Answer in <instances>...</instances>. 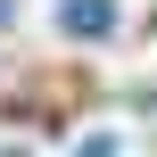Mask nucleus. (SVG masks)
Wrapping results in <instances>:
<instances>
[{
  "mask_svg": "<svg viewBox=\"0 0 157 157\" xmlns=\"http://www.w3.org/2000/svg\"><path fill=\"white\" fill-rule=\"evenodd\" d=\"M66 33L75 41H108L116 33V0H66Z\"/></svg>",
  "mask_w": 157,
  "mask_h": 157,
  "instance_id": "obj_1",
  "label": "nucleus"
}]
</instances>
